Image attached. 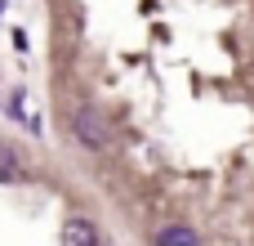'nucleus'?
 Segmentation results:
<instances>
[{
  "label": "nucleus",
  "mask_w": 254,
  "mask_h": 246,
  "mask_svg": "<svg viewBox=\"0 0 254 246\" xmlns=\"http://www.w3.org/2000/svg\"><path fill=\"white\" fill-rule=\"evenodd\" d=\"M71 130H76V139L89 143V148H107V139H112V134H107V121H103L94 108H80L76 121H71Z\"/></svg>",
  "instance_id": "f257e3e1"
},
{
  "label": "nucleus",
  "mask_w": 254,
  "mask_h": 246,
  "mask_svg": "<svg viewBox=\"0 0 254 246\" xmlns=\"http://www.w3.org/2000/svg\"><path fill=\"white\" fill-rule=\"evenodd\" d=\"M63 246H98V229L76 215V220L63 224Z\"/></svg>",
  "instance_id": "f03ea898"
},
{
  "label": "nucleus",
  "mask_w": 254,
  "mask_h": 246,
  "mask_svg": "<svg viewBox=\"0 0 254 246\" xmlns=\"http://www.w3.org/2000/svg\"><path fill=\"white\" fill-rule=\"evenodd\" d=\"M156 246H196V233L183 229V224H170V229L156 233Z\"/></svg>",
  "instance_id": "7ed1b4c3"
},
{
  "label": "nucleus",
  "mask_w": 254,
  "mask_h": 246,
  "mask_svg": "<svg viewBox=\"0 0 254 246\" xmlns=\"http://www.w3.org/2000/svg\"><path fill=\"white\" fill-rule=\"evenodd\" d=\"M13 175H18V152L0 139V179H13Z\"/></svg>",
  "instance_id": "20e7f679"
},
{
  "label": "nucleus",
  "mask_w": 254,
  "mask_h": 246,
  "mask_svg": "<svg viewBox=\"0 0 254 246\" xmlns=\"http://www.w3.org/2000/svg\"><path fill=\"white\" fill-rule=\"evenodd\" d=\"M13 112L22 117V125H27V130H40V121H36V112H31V103H27V94H18V99H13Z\"/></svg>",
  "instance_id": "39448f33"
},
{
  "label": "nucleus",
  "mask_w": 254,
  "mask_h": 246,
  "mask_svg": "<svg viewBox=\"0 0 254 246\" xmlns=\"http://www.w3.org/2000/svg\"><path fill=\"white\" fill-rule=\"evenodd\" d=\"M0 9H4V0H0Z\"/></svg>",
  "instance_id": "423d86ee"
},
{
  "label": "nucleus",
  "mask_w": 254,
  "mask_h": 246,
  "mask_svg": "<svg viewBox=\"0 0 254 246\" xmlns=\"http://www.w3.org/2000/svg\"><path fill=\"white\" fill-rule=\"evenodd\" d=\"M250 81H254V72H250Z\"/></svg>",
  "instance_id": "0eeeda50"
}]
</instances>
